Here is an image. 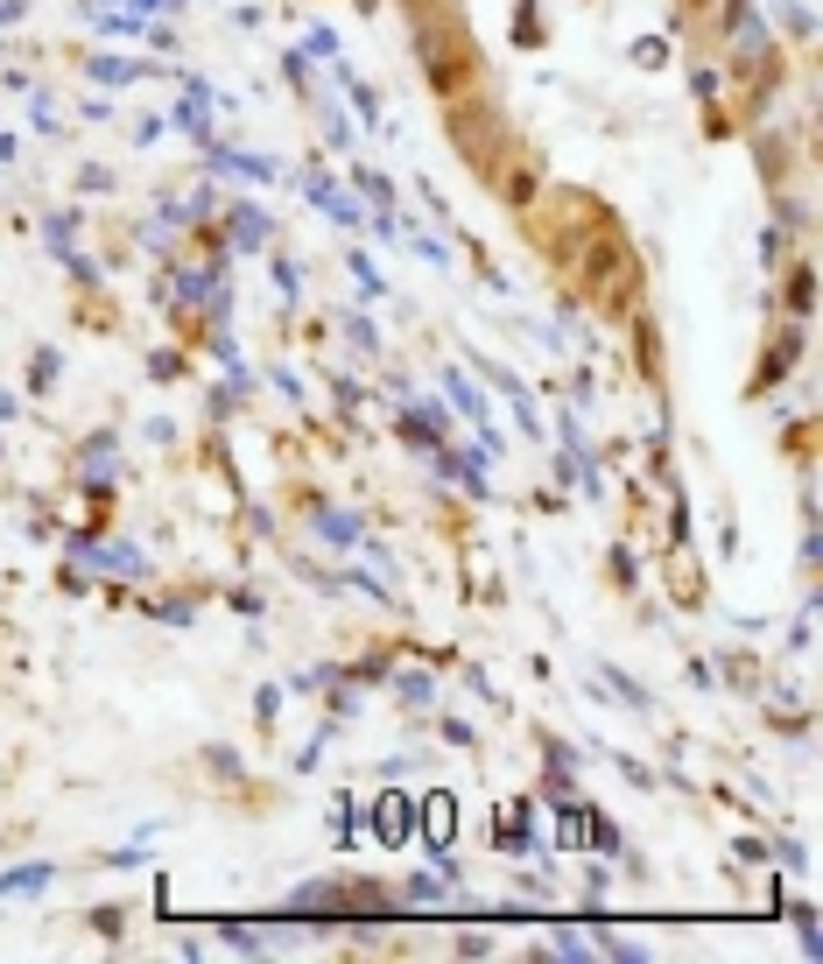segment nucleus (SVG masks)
Returning a JSON list of instances; mask_svg holds the SVG:
<instances>
[{
	"instance_id": "f257e3e1",
	"label": "nucleus",
	"mask_w": 823,
	"mask_h": 964,
	"mask_svg": "<svg viewBox=\"0 0 823 964\" xmlns=\"http://www.w3.org/2000/svg\"><path fill=\"white\" fill-rule=\"evenodd\" d=\"M451 838H457V796H451V788H430V796L415 803V845L436 859Z\"/></svg>"
},
{
	"instance_id": "f03ea898",
	"label": "nucleus",
	"mask_w": 823,
	"mask_h": 964,
	"mask_svg": "<svg viewBox=\"0 0 823 964\" xmlns=\"http://www.w3.org/2000/svg\"><path fill=\"white\" fill-rule=\"evenodd\" d=\"M373 838L380 845H415V803L401 796V788H388V796L373 803Z\"/></svg>"
},
{
	"instance_id": "7ed1b4c3",
	"label": "nucleus",
	"mask_w": 823,
	"mask_h": 964,
	"mask_svg": "<svg viewBox=\"0 0 823 964\" xmlns=\"http://www.w3.org/2000/svg\"><path fill=\"white\" fill-rule=\"evenodd\" d=\"M591 824H599V809L563 803V809H557V845H570V852H591Z\"/></svg>"
},
{
	"instance_id": "20e7f679",
	"label": "nucleus",
	"mask_w": 823,
	"mask_h": 964,
	"mask_svg": "<svg viewBox=\"0 0 823 964\" xmlns=\"http://www.w3.org/2000/svg\"><path fill=\"white\" fill-rule=\"evenodd\" d=\"M56 880V866L50 859H29V866H8V873H0V901L8 894H43V887Z\"/></svg>"
},
{
	"instance_id": "39448f33",
	"label": "nucleus",
	"mask_w": 823,
	"mask_h": 964,
	"mask_svg": "<svg viewBox=\"0 0 823 964\" xmlns=\"http://www.w3.org/2000/svg\"><path fill=\"white\" fill-rule=\"evenodd\" d=\"M549 951L570 957V964H584V957H591V930H570V922H557V930H549Z\"/></svg>"
},
{
	"instance_id": "423d86ee",
	"label": "nucleus",
	"mask_w": 823,
	"mask_h": 964,
	"mask_svg": "<svg viewBox=\"0 0 823 964\" xmlns=\"http://www.w3.org/2000/svg\"><path fill=\"white\" fill-rule=\"evenodd\" d=\"M317 535H331V543H352L359 522H346V514H317Z\"/></svg>"
},
{
	"instance_id": "0eeeda50",
	"label": "nucleus",
	"mask_w": 823,
	"mask_h": 964,
	"mask_svg": "<svg viewBox=\"0 0 823 964\" xmlns=\"http://www.w3.org/2000/svg\"><path fill=\"white\" fill-rule=\"evenodd\" d=\"M795 930H802V951H816V909H795Z\"/></svg>"
},
{
	"instance_id": "6e6552de",
	"label": "nucleus",
	"mask_w": 823,
	"mask_h": 964,
	"mask_svg": "<svg viewBox=\"0 0 823 964\" xmlns=\"http://www.w3.org/2000/svg\"><path fill=\"white\" fill-rule=\"evenodd\" d=\"M444 740H451V746H472V740H478V732H472L465 719H444Z\"/></svg>"
}]
</instances>
